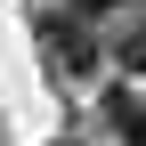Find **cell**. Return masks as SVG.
<instances>
[{"mask_svg": "<svg viewBox=\"0 0 146 146\" xmlns=\"http://www.w3.org/2000/svg\"><path fill=\"white\" fill-rule=\"evenodd\" d=\"M57 146H73V138H57Z\"/></svg>", "mask_w": 146, "mask_h": 146, "instance_id": "5b68a950", "label": "cell"}, {"mask_svg": "<svg viewBox=\"0 0 146 146\" xmlns=\"http://www.w3.org/2000/svg\"><path fill=\"white\" fill-rule=\"evenodd\" d=\"M41 57L65 73V81H89V73H98V33L81 25V16H41Z\"/></svg>", "mask_w": 146, "mask_h": 146, "instance_id": "6da1fadb", "label": "cell"}, {"mask_svg": "<svg viewBox=\"0 0 146 146\" xmlns=\"http://www.w3.org/2000/svg\"><path fill=\"white\" fill-rule=\"evenodd\" d=\"M106 8H122V0H65V16H81V25H89V16H106Z\"/></svg>", "mask_w": 146, "mask_h": 146, "instance_id": "277c9868", "label": "cell"}, {"mask_svg": "<svg viewBox=\"0 0 146 146\" xmlns=\"http://www.w3.org/2000/svg\"><path fill=\"white\" fill-rule=\"evenodd\" d=\"M114 57L130 65V73H146V8H122V25H114Z\"/></svg>", "mask_w": 146, "mask_h": 146, "instance_id": "3957f363", "label": "cell"}, {"mask_svg": "<svg viewBox=\"0 0 146 146\" xmlns=\"http://www.w3.org/2000/svg\"><path fill=\"white\" fill-rule=\"evenodd\" d=\"M106 122L122 130V146H146V98L138 89H114V98H106Z\"/></svg>", "mask_w": 146, "mask_h": 146, "instance_id": "7a4b0ae2", "label": "cell"}]
</instances>
